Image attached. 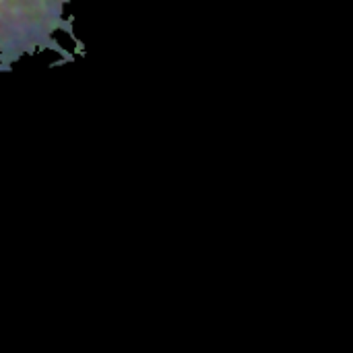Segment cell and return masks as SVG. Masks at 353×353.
Returning a JSON list of instances; mask_svg holds the SVG:
<instances>
[{"mask_svg":"<svg viewBox=\"0 0 353 353\" xmlns=\"http://www.w3.org/2000/svg\"><path fill=\"white\" fill-rule=\"evenodd\" d=\"M58 31H70L64 0H0V70L25 54L58 50Z\"/></svg>","mask_w":353,"mask_h":353,"instance_id":"1","label":"cell"}]
</instances>
